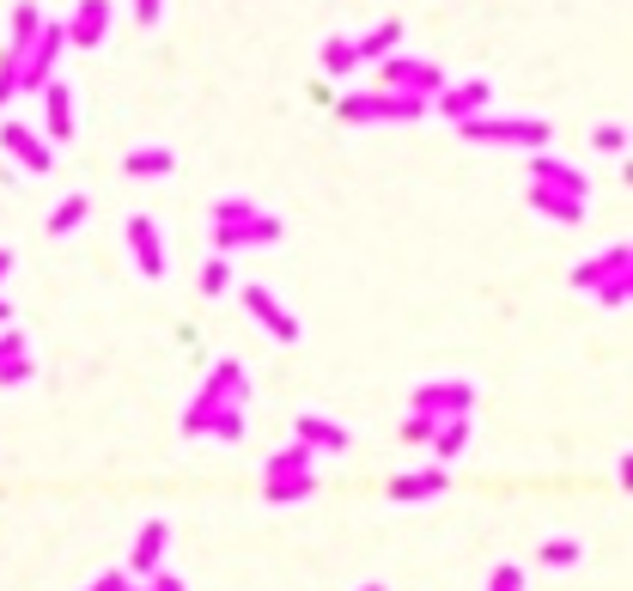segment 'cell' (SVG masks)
<instances>
[{
    "label": "cell",
    "instance_id": "1",
    "mask_svg": "<svg viewBox=\"0 0 633 591\" xmlns=\"http://www.w3.org/2000/svg\"><path fill=\"white\" fill-rule=\"evenodd\" d=\"M244 391H250L244 359H219V366L208 372V384H201V391L189 396V408H184V440H201V427H208V415L219 403H238L244 408Z\"/></svg>",
    "mask_w": 633,
    "mask_h": 591
},
{
    "label": "cell",
    "instance_id": "2",
    "mask_svg": "<svg viewBox=\"0 0 633 591\" xmlns=\"http://www.w3.org/2000/svg\"><path fill=\"white\" fill-rule=\"evenodd\" d=\"M457 128L475 147H518V152H548V140H554V128L542 117H469Z\"/></svg>",
    "mask_w": 633,
    "mask_h": 591
},
{
    "label": "cell",
    "instance_id": "3",
    "mask_svg": "<svg viewBox=\"0 0 633 591\" xmlns=\"http://www.w3.org/2000/svg\"><path fill=\"white\" fill-rule=\"evenodd\" d=\"M335 110H342V122H421L433 105L415 92H347Z\"/></svg>",
    "mask_w": 633,
    "mask_h": 591
},
{
    "label": "cell",
    "instance_id": "4",
    "mask_svg": "<svg viewBox=\"0 0 633 591\" xmlns=\"http://www.w3.org/2000/svg\"><path fill=\"white\" fill-rule=\"evenodd\" d=\"M68 49V31H61L56 19H43V31H37V43L19 56V98H37L49 80H56V56Z\"/></svg>",
    "mask_w": 633,
    "mask_h": 591
},
{
    "label": "cell",
    "instance_id": "5",
    "mask_svg": "<svg viewBox=\"0 0 633 591\" xmlns=\"http://www.w3.org/2000/svg\"><path fill=\"white\" fill-rule=\"evenodd\" d=\"M408 403L426 421H457V415H475V384L469 378H426V384H415Z\"/></svg>",
    "mask_w": 633,
    "mask_h": 591
},
{
    "label": "cell",
    "instance_id": "6",
    "mask_svg": "<svg viewBox=\"0 0 633 591\" xmlns=\"http://www.w3.org/2000/svg\"><path fill=\"white\" fill-rule=\"evenodd\" d=\"M378 92H415V98H426V105H433V98L445 92V73H438L433 61H421V56H384Z\"/></svg>",
    "mask_w": 633,
    "mask_h": 591
},
{
    "label": "cell",
    "instance_id": "7",
    "mask_svg": "<svg viewBox=\"0 0 633 591\" xmlns=\"http://www.w3.org/2000/svg\"><path fill=\"white\" fill-rule=\"evenodd\" d=\"M287 226L275 214H250V220H231V226H214V256H238V250H268L280 244Z\"/></svg>",
    "mask_w": 633,
    "mask_h": 591
},
{
    "label": "cell",
    "instance_id": "8",
    "mask_svg": "<svg viewBox=\"0 0 633 591\" xmlns=\"http://www.w3.org/2000/svg\"><path fill=\"white\" fill-rule=\"evenodd\" d=\"M238 299H244V312H250L256 324H263L268 336L280 342V348H299V336H305V329H299V317H293V312H287V305H280L268 287H244Z\"/></svg>",
    "mask_w": 633,
    "mask_h": 591
},
{
    "label": "cell",
    "instance_id": "9",
    "mask_svg": "<svg viewBox=\"0 0 633 591\" xmlns=\"http://www.w3.org/2000/svg\"><path fill=\"white\" fill-rule=\"evenodd\" d=\"M0 147H7V152H12V165H19V171H31V177H43L49 165H56L49 140L37 135L31 122H0Z\"/></svg>",
    "mask_w": 633,
    "mask_h": 591
},
{
    "label": "cell",
    "instance_id": "10",
    "mask_svg": "<svg viewBox=\"0 0 633 591\" xmlns=\"http://www.w3.org/2000/svg\"><path fill=\"white\" fill-rule=\"evenodd\" d=\"M487 105H494V86H487V80H457V86H445V92L433 98V110H438L445 122L487 117Z\"/></svg>",
    "mask_w": 633,
    "mask_h": 591
},
{
    "label": "cell",
    "instance_id": "11",
    "mask_svg": "<svg viewBox=\"0 0 633 591\" xmlns=\"http://www.w3.org/2000/svg\"><path fill=\"white\" fill-rule=\"evenodd\" d=\"M128 250H135V268L147 280L165 275V238H159V220H152V214H128Z\"/></svg>",
    "mask_w": 633,
    "mask_h": 591
},
{
    "label": "cell",
    "instance_id": "12",
    "mask_svg": "<svg viewBox=\"0 0 633 591\" xmlns=\"http://www.w3.org/2000/svg\"><path fill=\"white\" fill-rule=\"evenodd\" d=\"M110 19H116L110 0H80V7H73V19L61 24V31H68V49H98L110 37Z\"/></svg>",
    "mask_w": 633,
    "mask_h": 591
},
{
    "label": "cell",
    "instance_id": "13",
    "mask_svg": "<svg viewBox=\"0 0 633 591\" xmlns=\"http://www.w3.org/2000/svg\"><path fill=\"white\" fill-rule=\"evenodd\" d=\"M165 543H171V524H165V519H147V524H140L135 549H128V568H122L128 580H147V573L165 561Z\"/></svg>",
    "mask_w": 633,
    "mask_h": 591
},
{
    "label": "cell",
    "instance_id": "14",
    "mask_svg": "<svg viewBox=\"0 0 633 591\" xmlns=\"http://www.w3.org/2000/svg\"><path fill=\"white\" fill-rule=\"evenodd\" d=\"M530 184H548V189H566V196L585 201L591 196V177L566 159H548V152H530Z\"/></svg>",
    "mask_w": 633,
    "mask_h": 591
},
{
    "label": "cell",
    "instance_id": "15",
    "mask_svg": "<svg viewBox=\"0 0 633 591\" xmlns=\"http://www.w3.org/2000/svg\"><path fill=\"white\" fill-rule=\"evenodd\" d=\"M524 208L542 214V220H561V226H578V220H585V201L566 196V189H548V184H530V189H524Z\"/></svg>",
    "mask_w": 633,
    "mask_h": 591
},
{
    "label": "cell",
    "instance_id": "16",
    "mask_svg": "<svg viewBox=\"0 0 633 591\" xmlns=\"http://www.w3.org/2000/svg\"><path fill=\"white\" fill-rule=\"evenodd\" d=\"M633 268V244H603L597 256H585V263L573 268V287H597V280H610V275H627Z\"/></svg>",
    "mask_w": 633,
    "mask_h": 591
},
{
    "label": "cell",
    "instance_id": "17",
    "mask_svg": "<svg viewBox=\"0 0 633 591\" xmlns=\"http://www.w3.org/2000/svg\"><path fill=\"white\" fill-rule=\"evenodd\" d=\"M293 433H299V445H311V452H347V445H354V433L329 415H299Z\"/></svg>",
    "mask_w": 633,
    "mask_h": 591
},
{
    "label": "cell",
    "instance_id": "18",
    "mask_svg": "<svg viewBox=\"0 0 633 591\" xmlns=\"http://www.w3.org/2000/svg\"><path fill=\"white\" fill-rule=\"evenodd\" d=\"M445 464H433V470H408V475H396L390 482V500L396 506H421V500H433V494H445Z\"/></svg>",
    "mask_w": 633,
    "mask_h": 591
},
{
    "label": "cell",
    "instance_id": "19",
    "mask_svg": "<svg viewBox=\"0 0 633 591\" xmlns=\"http://www.w3.org/2000/svg\"><path fill=\"white\" fill-rule=\"evenodd\" d=\"M43 122H49L43 140H68V135H73V92H68L61 80L43 86Z\"/></svg>",
    "mask_w": 633,
    "mask_h": 591
},
{
    "label": "cell",
    "instance_id": "20",
    "mask_svg": "<svg viewBox=\"0 0 633 591\" xmlns=\"http://www.w3.org/2000/svg\"><path fill=\"white\" fill-rule=\"evenodd\" d=\"M122 171H128V177H171V171H177V152L152 140V147H135V152H128Z\"/></svg>",
    "mask_w": 633,
    "mask_h": 591
},
{
    "label": "cell",
    "instance_id": "21",
    "mask_svg": "<svg viewBox=\"0 0 633 591\" xmlns=\"http://www.w3.org/2000/svg\"><path fill=\"white\" fill-rule=\"evenodd\" d=\"M426 445H433V457H438V464H457V457H463V445H469V415L438 421V427H433V440H426Z\"/></svg>",
    "mask_w": 633,
    "mask_h": 591
},
{
    "label": "cell",
    "instance_id": "22",
    "mask_svg": "<svg viewBox=\"0 0 633 591\" xmlns=\"http://www.w3.org/2000/svg\"><path fill=\"white\" fill-rule=\"evenodd\" d=\"M396 43H403V24H396V19H384L378 31L354 37V61H384V56H396Z\"/></svg>",
    "mask_w": 633,
    "mask_h": 591
},
{
    "label": "cell",
    "instance_id": "23",
    "mask_svg": "<svg viewBox=\"0 0 633 591\" xmlns=\"http://www.w3.org/2000/svg\"><path fill=\"white\" fill-rule=\"evenodd\" d=\"M37 31H43V7H37V0H19V7H12V43H7V56H24V49L37 43Z\"/></svg>",
    "mask_w": 633,
    "mask_h": 591
},
{
    "label": "cell",
    "instance_id": "24",
    "mask_svg": "<svg viewBox=\"0 0 633 591\" xmlns=\"http://www.w3.org/2000/svg\"><path fill=\"white\" fill-rule=\"evenodd\" d=\"M86 220H92V201H86V196H61V201H56V214H49V238L80 233Z\"/></svg>",
    "mask_w": 633,
    "mask_h": 591
},
{
    "label": "cell",
    "instance_id": "25",
    "mask_svg": "<svg viewBox=\"0 0 633 591\" xmlns=\"http://www.w3.org/2000/svg\"><path fill=\"white\" fill-rule=\"evenodd\" d=\"M201 433H208V440H219V445H238V440H244V408H238V403H219Z\"/></svg>",
    "mask_w": 633,
    "mask_h": 591
},
{
    "label": "cell",
    "instance_id": "26",
    "mask_svg": "<svg viewBox=\"0 0 633 591\" xmlns=\"http://www.w3.org/2000/svg\"><path fill=\"white\" fill-rule=\"evenodd\" d=\"M317 61H323V73H354L359 68V61H354V37H323Z\"/></svg>",
    "mask_w": 633,
    "mask_h": 591
},
{
    "label": "cell",
    "instance_id": "27",
    "mask_svg": "<svg viewBox=\"0 0 633 591\" xmlns=\"http://www.w3.org/2000/svg\"><path fill=\"white\" fill-rule=\"evenodd\" d=\"M311 487H317V475H275V482H268V500H275V506H299V500H311Z\"/></svg>",
    "mask_w": 633,
    "mask_h": 591
},
{
    "label": "cell",
    "instance_id": "28",
    "mask_svg": "<svg viewBox=\"0 0 633 591\" xmlns=\"http://www.w3.org/2000/svg\"><path fill=\"white\" fill-rule=\"evenodd\" d=\"M275 475H311V445H280L275 457H268V482Z\"/></svg>",
    "mask_w": 633,
    "mask_h": 591
},
{
    "label": "cell",
    "instance_id": "29",
    "mask_svg": "<svg viewBox=\"0 0 633 591\" xmlns=\"http://www.w3.org/2000/svg\"><path fill=\"white\" fill-rule=\"evenodd\" d=\"M578 555H585V549H578L573 536H548V543L536 549V561H542V568H578Z\"/></svg>",
    "mask_w": 633,
    "mask_h": 591
},
{
    "label": "cell",
    "instance_id": "30",
    "mask_svg": "<svg viewBox=\"0 0 633 591\" xmlns=\"http://www.w3.org/2000/svg\"><path fill=\"white\" fill-rule=\"evenodd\" d=\"M591 293H597V305H610V312H622V305L633 299V268H627V275H610V280H597V287H591Z\"/></svg>",
    "mask_w": 633,
    "mask_h": 591
},
{
    "label": "cell",
    "instance_id": "31",
    "mask_svg": "<svg viewBox=\"0 0 633 591\" xmlns=\"http://www.w3.org/2000/svg\"><path fill=\"white\" fill-rule=\"evenodd\" d=\"M37 378V359H31V348L24 354H12V359H0V391H12V384H31Z\"/></svg>",
    "mask_w": 633,
    "mask_h": 591
},
{
    "label": "cell",
    "instance_id": "32",
    "mask_svg": "<svg viewBox=\"0 0 633 591\" xmlns=\"http://www.w3.org/2000/svg\"><path fill=\"white\" fill-rule=\"evenodd\" d=\"M591 147L610 152V159H627V122H603L597 135H591Z\"/></svg>",
    "mask_w": 633,
    "mask_h": 591
},
{
    "label": "cell",
    "instance_id": "33",
    "mask_svg": "<svg viewBox=\"0 0 633 591\" xmlns=\"http://www.w3.org/2000/svg\"><path fill=\"white\" fill-rule=\"evenodd\" d=\"M250 214H263L250 196H219L214 201V226H231V220H250Z\"/></svg>",
    "mask_w": 633,
    "mask_h": 591
},
{
    "label": "cell",
    "instance_id": "34",
    "mask_svg": "<svg viewBox=\"0 0 633 591\" xmlns=\"http://www.w3.org/2000/svg\"><path fill=\"white\" fill-rule=\"evenodd\" d=\"M226 287H231V256H214V263L201 268V293H208V299H219Z\"/></svg>",
    "mask_w": 633,
    "mask_h": 591
},
{
    "label": "cell",
    "instance_id": "35",
    "mask_svg": "<svg viewBox=\"0 0 633 591\" xmlns=\"http://www.w3.org/2000/svg\"><path fill=\"white\" fill-rule=\"evenodd\" d=\"M19 98V56H0V110Z\"/></svg>",
    "mask_w": 633,
    "mask_h": 591
},
{
    "label": "cell",
    "instance_id": "36",
    "mask_svg": "<svg viewBox=\"0 0 633 591\" xmlns=\"http://www.w3.org/2000/svg\"><path fill=\"white\" fill-rule=\"evenodd\" d=\"M487 591H524V568H518V561H500L494 580H487Z\"/></svg>",
    "mask_w": 633,
    "mask_h": 591
},
{
    "label": "cell",
    "instance_id": "37",
    "mask_svg": "<svg viewBox=\"0 0 633 591\" xmlns=\"http://www.w3.org/2000/svg\"><path fill=\"white\" fill-rule=\"evenodd\" d=\"M433 427H438V421H426V415H408L403 440H408V445H426V440H433Z\"/></svg>",
    "mask_w": 633,
    "mask_h": 591
},
{
    "label": "cell",
    "instance_id": "38",
    "mask_svg": "<svg viewBox=\"0 0 633 591\" xmlns=\"http://www.w3.org/2000/svg\"><path fill=\"white\" fill-rule=\"evenodd\" d=\"M147 591H189V585H184V573H165V568H152V573H147Z\"/></svg>",
    "mask_w": 633,
    "mask_h": 591
},
{
    "label": "cell",
    "instance_id": "39",
    "mask_svg": "<svg viewBox=\"0 0 633 591\" xmlns=\"http://www.w3.org/2000/svg\"><path fill=\"white\" fill-rule=\"evenodd\" d=\"M24 348H31V342H24L19 329H0V359H12V354H24Z\"/></svg>",
    "mask_w": 633,
    "mask_h": 591
},
{
    "label": "cell",
    "instance_id": "40",
    "mask_svg": "<svg viewBox=\"0 0 633 591\" xmlns=\"http://www.w3.org/2000/svg\"><path fill=\"white\" fill-rule=\"evenodd\" d=\"M135 19L140 24H159L165 19V0H135Z\"/></svg>",
    "mask_w": 633,
    "mask_h": 591
},
{
    "label": "cell",
    "instance_id": "41",
    "mask_svg": "<svg viewBox=\"0 0 633 591\" xmlns=\"http://www.w3.org/2000/svg\"><path fill=\"white\" fill-rule=\"evenodd\" d=\"M122 585H128V573H122V568H110V573H98V580L86 585V591H122Z\"/></svg>",
    "mask_w": 633,
    "mask_h": 591
},
{
    "label": "cell",
    "instance_id": "42",
    "mask_svg": "<svg viewBox=\"0 0 633 591\" xmlns=\"http://www.w3.org/2000/svg\"><path fill=\"white\" fill-rule=\"evenodd\" d=\"M12 275V250H0V280H7Z\"/></svg>",
    "mask_w": 633,
    "mask_h": 591
},
{
    "label": "cell",
    "instance_id": "43",
    "mask_svg": "<svg viewBox=\"0 0 633 591\" xmlns=\"http://www.w3.org/2000/svg\"><path fill=\"white\" fill-rule=\"evenodd\" d=\"M359 591H390V585H378V580H372V585H359Z\"/></svg>",
    "mask_w": 633,
    "mask_h": 591
},
{
    "label": "cell",
    "instance_id": "44",
    "mask_svg": "<svg viewBox=\"0 0 633 591\" xmlns=\"http://www.w3.org/2000/svg\"><path fill=\"white\" fill-rule=\"evenodd\" d=\"M7 317H12V312H7V299H0V324H7Z\"/></svg>",
    "mask_w": 633,
    "mask_h": 591
}]
</instances>
